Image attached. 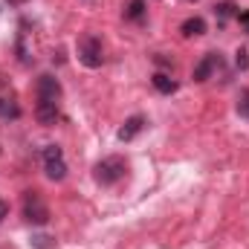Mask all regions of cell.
I'll return each mask as SVG.
<instances>
[{
	"label": "cell",
	"mask_w": 249,
	"mask_h": 249,
	"mask_svg": "<svg viewBox=\"0 0 249 249\" xmlns=\"http://www.w3.org/2000/svg\"><path fill=\"white\" fill-rule=\"evenodd\" d=\"M53 238H47V235H38V238H32V247L35 249H50L53 244H50Z\"/></svg>",
	"instance_id": "16"
},
{
	"label": "cell",
	"mask_w": 249,
	"mask_h": 249,
	"mask_svg": "<svg viewBox=\"0 0 249 249\" xmlns=\"http://www.w3.org/2000/svg\"><path fill=\"white\" fill-rule=\"evenodd\" d=\"M145 9H148L145 0H130V3L124 6V18H127V20H142V18H145Z\"/></svg>",
	"instance_id": "11"
},
{
	"label": "cell",
	"mask_w": 249,
	"mask_h": 249,
	"mask_svg": "<svg viewBox=\"0 0 249 249\" xmlns=\"http://www.w3.org/2000/svg\"><path fill=\"white\" fill-rule=\"evenodd\" d=\"M9 3H15V6H20V3H26V0H9Z\"/></svg>",
	"instance_id": "19"
},
{
	"label": "cell",
	"mask_w": 249,
	"mask_h": 249,
	"mask_svg": "<svg viewBox=\"0 0 249 249\" xmlns=\"http://www.w3.org/2000/svg\"><path fill=\"white\" fill-rule=\"evenodd\" d=\"M217 67H220V53H206V55H203V61L194 67L191 78L203 84V81H209V78H212V72H214Z\"/></svg>",
	"instance_id": "6"
},
{
	"label": "cell",
	"mask_w": 249,
	"mask_h": 249,
	"mask_svg": "<svg viewBox=\"0 0 249 249\" xmlns=\"http://www.w3.org/2000/svg\"><path fill=\"white\" fill-rule=\"evenodd\" d=\"M6 217H9V203H6V200L0 197V223H3Z\"/></svg>",
	"instance_id": "17"
},
{
	"label": "cell",
	"mask_w": 249,
	"mask_h": 249,
	"mask_svg": "<svg viewBox=\"0 0 249 249\" xmlns=\"http://www.w3.org/2000/svg\"><path fill=\"white\" fill-rule=\"evenodd\" d=\"M23 217L32 226H44L50 220V209H47V203H44V197L38 191H26L23 194Z\"/></svg>",
	"instance_id": "3"
},
{
	"label": "cell",
	"mask_w": 249,
	"mask_h": 249,
	"mask_svg": "<svg viewBox=\"0 0 249 249\" xmlns=\"http://www.w3.org/2000/svg\"><path fill=\"white\" fill-rule=\"evenodd\" d=\"M44 171L53 183H61L67 177V162H64V151L58 145H47L44 148Z\"/></svg>",
	"instance_id": "4"
},
{
	"label": "cell",
	"mask_w": 249,
	"mask_h": 249,
	"mask_svg": "<svg viewBox=\"0 0 249 249\" xmlns=\"http://www.w3.org/2000/svg\"><path fill=\"white\" fill-rule=\"evenodd\" d=\"M151 84H154L162 96H171V93L177 90V81H174L168 72H154V75H151Z\"/></svg>",
	"instance_id": "10"
},
{
	"label": "cell",
	"mask_w": 249,
	"mask_h": 249,
	"mask_svg": "<svg viewBox=\"0 0 249 249\" xmlns=\"http://www.w3.org/2000/svg\"><path fill=\"white\" fill-rule=\"evenodd\" d=\"M188 3H194V0H188Z\"/></svg>",
	"instance_id": "20"
},
{
	"label": "cell",
	"mask_w": 249,
	"mask_h": 249,
	"mask_svg": "<svg viewBox=\"0 0 249 249\" xmlns=\"http://www.w3.org/2000/svg\"><path fill=\"white\" fill-rule=\"evenodd\" d=\"M124 171H127V162L122 157H105L93 165V180L99 186H116L124 177Z\"/></svg>",
	"instance_id": "1"
},
{
	"label": "cell",
	"mask_w": 249,
	"mask_h": 249,
	"mask_svg": "<svg viewBox=\"0 0 249 249\" xmlns=\"http://www.w3.org/2000/svg\"><path fill=\"white\" fill-rule=\"evenodd\" d=\"M145 124H148V119H145V116H139V113H136V116H130V119H124V124L119 127V139H122V142H130L133 136H139V133L145 130Z\"/></svg>",
	"instance_id": "8"
},
{
	"label": "cell",
	"mask_w": 249,
	"mask_h": 249,
	"mask_svg": "<svg viewBox=\"0 0 249 249\" xmlns=\"http://www.w3.org/2000/svg\"><path fill=\"white\" fill-rule=\"evenodd\" d=\"M214 15H217V18H220V23H223L229 15H238V12H235V3H229V0H226V3H217V6H214Z\"/></svg>",
	"instance_id": "13"
},
{
	"label": "cell",
	"mask_w": 249,
	"mask_h": 249,
	"mask_svg": "<svg viewBox=\"0 0 249 249\" xmlns=\"http://www.w3.org/2000/svg\"><path fill=\"white\" fill-rule=\"evenodd\" d=\"M238 116L249 119V90H241V96H238Z\"/></svg>",
	"instance_id": "14"
},
{
	"label": "cell",
	"mask_w": 249,
	"mask_h": 249,
	"mask_svg": "<svg viewBox=\"0 0 249 249\" xmlns=\"http://www.w3.org/2000/svg\"><path fill=\"white\" fill-rule=\"evenodd\" d=\"M35 96H38V102H58L61 99V81L55 75H41L35 84Z\"/></svg>",
	"instance_id": "5"
},
{
	"label": "cell",
	"mask_w": 249,
	"mask_h": 249,
	"mask_svg": "<svg viewBox=\"0 0 249 249\" xmlns=\"http://www.w3.org/2000/svg\"><path fill=\"white\" fill-rule=\"evenodd\" d=\"M78 61L87 70H99L105 64V47H102V41L93 32H84L78 38Z\"/></svg>",
	"instance_id": "2"
},
{
	"label": "cell",
	"mask_w": 249,
	"mask_h": 249,
	"mask_svg": "<svg viewBox=\"0 0 249 249\" xmlns=\"http://www.w3.org/2000/svg\"><path fill=\"white\" fill-rule=\"evenodd\" d=\"M235 64H238L241 70H247L249 67V53L247 50H238V53H235Z\"/></svg>",
	"instance_id": "15"
},
{
	"label": "cell",
	"mask_w": 249,
	"mask_h": 249,
	"mask_svg": "<svg viewBox=\"0 0 249 249\" xmlns=\"http://www.w3.org/2000/svg\"><path fill=\"white\" fill-rule=\"evenodd\" d=\"M35 119L41 124H55L58 119H61V110H58V102H38L35 105Z\"/></svg>",
	"instance_id": "7"
},
{
	"label": "cell",
	"mask_w": 249,
	"mask_h": 249,
	"mask_svg": "<svg viewBox=\"0 0 249 249\" xmlns=\"http://www.w3.org/2000/svg\"><path fill=\"white\" fill-rule=\"evenodd\" d=\"M180 32H183V38H197V35H203V32H206V20H203L200 15L186 18V20H183V26H180Z\"/></svg>",
	"instance_id": "9"
},
{
	"label": "cell",
	"mask_w": 249,
	"mask_h": 249,
	"mask_svg": "<svg viewBox=\"0 0 249 249\" xmlns=\"http://www.w3.org/2000/svg\"><path fill=\"white\" fill-rule=\"evenodd\" d=\"M18 116H20V107L12 99H3L0 96V119H18Z\"/></svg>",
	"instance_id": "12"
},
{
	"label": "cell",
	"mask_w": 249,
	"mask_h": 249,
	"mask_svg": "<svg viewBox=\"0 0 249 249\" xmlns=\"http://www.w3.org/2000/svg\"><path fill=\"white\" fill-rule=\"evenodd\" d=\"M238 20H241L244 26H249V9H244V12H238Z\"/></svg>",
	"instance_id": "18"
}]
</instances>
